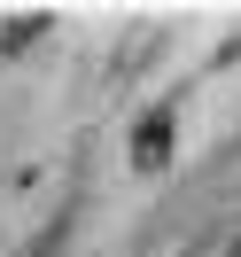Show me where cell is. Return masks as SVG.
Returning a JSON list of instances; mask_svg holds the SVG:
<instances>
[{
    "label": "cell",
    "mask_w": 241,
    "mask_h": 257,
    "mask_svg": "<svg viewBox=\"0 0 241 257\" xmlns=\"http://www.w3.org/2000/svg\"><path fill=\"white\" fill-rule=\"evenodd\" d=\"M171 125H179V101H156V109L140 117V133H132V164H140V172H163V164H171Z\"/></svg>",
    "instance_id": "1"
},
{
    "label": "cell",
    "mask_w": 241,
    "mask_h": 257,
    "mask_svg": "<svg viewBox=\"0 0 241 257\" xmlns=\"http://www.w3.org/2000/svg\"><path fill=\"white\" fill-rule=\"evenodd\" d=\"M63 241H70V226H47V234L32 241V257H63Z\"/></svg>",
    "instance_id": "2"
},
{
    "label": "cell",
    "mask_w": 241,
    "mask_h": 257,
    "mask_svg": "<svg viewBox=\"0 0 241 257\" xmlns=\"http://www.w3.org/2000/svg\"><path fill=\"white\" fill-rule=\"evenodd\" d=\"M225 257H241V241H233V249H225Z\"/></svg>",
    "instance_id": "3"
}]
</instances>
